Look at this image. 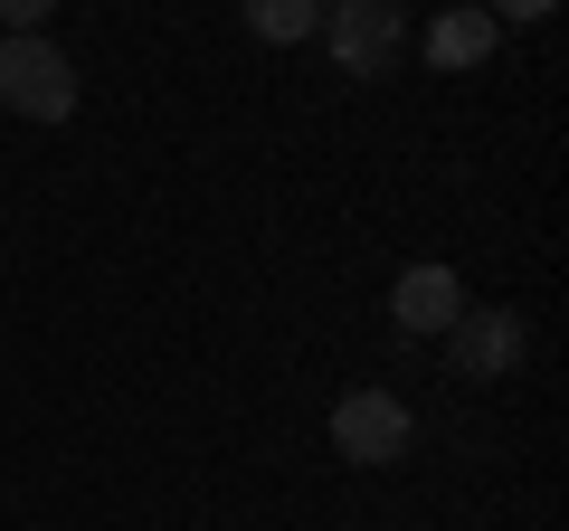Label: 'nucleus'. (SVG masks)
<instances>
[{
    "label": "nucleus",
    "instance_id": "9",
    "mask_svg": "<svg viewBox=\"0 0 569 531\" xmlns=\"http://www.w3.org/2000/svg\"><path fill=\"white\" fill-rule=\"evenodd\" d=\"M48 10H58V0H0V29H10V39H39Z\"/></svg>",
    "mask_w": 569,
    "mask_h": 531
},
{
    "label": "nucleus",
    "instance_id": "8",
    "mask_svg": "<svg viewBox=\"0 0 569 531\" xmlns=\"http://www.w3.org/2000/svg\"><path fill=\"white\" fill-rule=\"evenodd\" d=\"M475 10H485L493 29H531V20H550L560 0H475Z\"/></svg>",
    "mask_w": 569,
    "mask_h": 531
},
{
    "label": "nucleus",
    "instance_id": "2",
    "mask_svg": "<svg viewBox=\"0 0 569 531\" xmlns=\"http://www.w3.org/2000/svg\"><path fill=\"white\" fill-rule=\"evenodd\" d=\"M0 104L29 123H67L77 114V67L58 58V39H0Z\"/></svg>",
    "mask_w": 569,
    "mask_h": 531
},
{
    "label": "nucleus",
    "instance_id": "4",
    "mask_svg": "<svg viewBox=\"0 0 569 531\" xmlns=\"http://www.w3.org/2000/svg\"><path fill=\"white\" fill-rule=\"evenodd\" d=\"M408 437H418V418L389 389H351L342 409H332V455H351V465H399Z\"/></svg>",
    "mask_w": 569,
    "mask_h": 531
},
{
    "label": "nucleus",
    "instance_id": "6",
    "mask_svg": "<svg viewBox=\"0 0 569 531\" xmlns=\"http://www.w3.org/2000/svg\"><path fill=\"white\" fill-rule=\"evenodd\" d=\"M493 39H503V29L485 20V10H437V20H427V67H447V77H466V67H485L493 58Z\"/></svg>",
    "mask_w": 569,
    "mask_h": 531
},
{
    "label": "nucleus",
    "instance_id": "5",
    "mask_svg": "<svg viewBox=\"0 0 569 531\" xmlns=\"http://www.w3.org/2000/svg\"><path fill=\"white\" fill-rule=\"evenodd\" d=\"M456 313H466V285H456V266H408L399 285H389V323H399L408 342L447 332Z\"/></svg>",
    "mask_w": 569,
    "mask_h": 531
},
{
    "label": "nucleus",
    "instance_id": "3",
    "mask_svg": "<svg viewBox=\"0 0 569 531\" xmlns=\"http://www.w3.org/2000/svg\"><path fill=\"white\" fill-rule=\"evenodd\" d=\"M437 342H447V370H456V380H512L522 351H531V332H522V313H503V304H466Z\"/></svg>",
    "mask_w": 569,
    "mask_h": 531
},
{
    "label": "nucleus",
    "instance_id": "7",
    "mask_svg": "<svg viewBox=\"0 0 569 531\" xmlns=\"http://www.w3.org/2000/svg\"><path fill=\"white\" fill-rule=\"evenodd\" d=\"M238 20L257 29L266 48H305L323 29V0H238Z\"/></svg>",
    "mask_w": 569,
    "mask_h": 531
},
{
    "label": "nucleus",
    "instance_id": "1",
    "mask_svg": "<svg viewBox=\"0 0 569 531\" xmlns=\"http://www.w3.org/2000/svg\"><path fill=\"white\" fill-rule=\"evenodd\" d=\"M313 39L332 48L342 77H389L408 48V0H323V29Z\"/></svg>",
    "mask_w": 569,
    "mask_h": 531
}]
</instances>
